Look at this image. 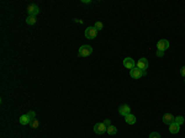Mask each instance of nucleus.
Wrapping results in <instances>:
<instances>
[{
	"label": "nucleus",
	"instance_id": "f03ea898",
	"mask_svg": "<svg viewBox=\"0 0 185 138\" xmlns=\"http://www.w3.org/2000/svg\"><path fill=\"white\" fill-rule=\"evenodd\" d=\"M91 53H92V47H91V46H89V44L81 46V47L79 48V51H78L79 57H89Z\"/></svg>",
	"mask_w": 185,
	"mask_h": 138
},
{
	"label": "nucleus",
	"instance_id": "0eeeda50",
	"mask_svg": "<svg viewBox=\"0 0 185 138\" xmlns=\"http://www.w3.org/2000/svg\"><path fill=\"white\" fill-rule=\"evenodd\" d=\"M136 67L142 69V70H147V68H148V60H147V58H145V57L140 58V59L137 60V63H136Z\"/></svg>",
	"mask_w": 185,
	"mask_h": 138
},
{
	"label": "nucleus",
	"instance_id": "20e7f679",
	"mask_svg": "<svg viewBox=\"0 0 185 138\" xmlns=\"http://www.w3.org/2000/svg\"><path fill=\"white\" fill-rule=\"evenodd\" d=\"M168 48H169V41L168 40H159L157 42V51L166 52Z\"/></svg>",
	"mask_w": 185,
	"mask_h": 138
},
{
	"label": "nucleus",
	"instance_id": "ddd939ff",
	"mask_svg": "<svg viewBox=\"0 0 185 138\" xmlns=\"http://www.w3.org/2000/svg\"><path fill=\"white\" fill-rule=\"evenodd\" d=\"M125 121H126L127 125H135V123H136V116L132 115V114L127 115V116L125 117Z\"/></svg>",
	"mask_w": 185,
	"mask_h": 138
},
{
	"label": "nucleus",
	"instance_id": "dca6fc26",
	"mask_svg": "<svg viewBox=\"0 0 185 138\" xmlns=\"http://www.w3.org/2000/svg\"><path fill=\"white\" fill-rule=\"evenodd\" d=\"M184 121H185V119H184L183 116H177L175 117V123H178L179 126H182L184 123Z\"/></svg>",
	"mask_w": 185,
	"mask_h": 138
},
{
	"label": "nucleus",
	"instance_id": "1a4fd4ad",
	"mask_svg": "<svg viewBox=\"0 0 185 138\" xmlns=\"http://www.w3.org/2000/svg\"><path fill=\"white\" fill-rule=\"evenodd\" d=\"M119 114L121 115V116H123V117H126L127 115H130L131 114V109H130V106L128 105H121L120 107H119Z\"/></svg>",
	"mask_w": 185,
	"mask_h": 138
},
{
	"label": "nucleus",
	"instance_id": "7ed1b4c3",
	"mask_svg": "<svg viewBox=\"0 0 185 138\" xmlns=\"http://www.w3.org/2000/svg\"><path fill=\"white\" fill-rule=\"evenodd\" d=\"M97 30L94 27V26H90V27H88L85 30V32H84V36L88 40H92V38H95L96 37V35H97Z\"/></svg>",
	"mask_w": 185,
	"mask_h": 138
},
{
	"label": "nucleus",
	"instance_id": "423d86ee",
	"mask_svg": "<svg viewBox=\"0 0 185 138\" xmlns=\"http://www.w3.org/2000/svg\"><path fill=\"white\" fill-rule=\"evenodd\" d=\"M107 130V127L102 123V122H99V123H95L94 126V132L96 135H102V133H105Z\"/></svg>",
	"mask_w": 185,
	"mask_h": 138
},
{
	"label": "nucleus",
	"instance_id": "39448f33",
	"mask_svg": "<svg viewBox=\"0 0 185 138\" xmlns=\"http://www.w3.org/2000/svg\"><path fill=\"white\" fill-rule=\"evenodd\" d=\"M40 12V8L36 4H30L27 6V14L29 16H36Z\"/></svg>",
	"mask_w": 185,
	"mask_h": 138
},
{
	"label": "nucleus",
	"instance_id": "6ab92c4d",
	"mask_svg": "<svg viewBox=\"0 0 185 138\" xmlns=\"http://www.w3.org/2000/svg\"><path fill=\"white\" fill-rule=\"evenodd\" d=\"M148 138H161V135H159L158 132H152Z\"/></svg>",
	"mask_w": 185,
	"mask_h": 138
},
{
	"label": "nucleus",
	"instance_id": "f257e3e1",
	"mask_svg": "<svg viewBox=\"0 0 185 138\" xmlns=\"http://www.w3.org/2000/svg\"><path fill=\"white\" fill-rule=\"evenodd\" d=\"M146 74H147V70H142V69L137 68V67H135L133 69L130 70V75H131L132 79H140V78H142V76H145Z\"/></svg>",
	"mask_w": 185,
	"mask_h": 138
},
{
	"label": "nucleus",
	"instance_id": "2eb2a0df",
	"mask_svg": "<svg viewBox=\"0 0 185 138\" xmlns=\"http://www.w3.org/2000/svg\"><path fill=\"white\" fill-rule=\"evenodd\" d=\"M36 16H27V19H26V24L27 25H35L36 24Z\"/></svg>",
	"mask_w": 185,
	"mask_h": 138
},
{
	"label": "nucleus",
	"instance_id": "aec40b11",
	"mask_svg": "<svg viewBox=\"0 0 185 138\" xmlns=\"http://www.w3.org/2000/svg\"><path fill=\"white\" fill-rule=\"evenodd\" d=\"M27 114L30 115V117H31V119H32V121H33V120L36 119V115H35V112H33V111H29Z\"/></svg>",
	"mask_w": 185,
	"mask_h": 138
},
{
	"label": "nucleus",
	"instance_id": "393cba45",
	"mask_svg": "<svg viewBox=\"0 0 185 138\" xmlns=\"http://www.w3.org/2000/svg\"><path fill=\"white\" fill-rule=\"evenodd\" d=\"M184 81H185V78H184Z\"/></svg>",
	"mask_w": 185,
	"mask_h": 138
},
{
	"label": "nucleus",
	"instance_id": "f3484780",
	"mask_svg": "<svg viewBox=\"0 0 185 138\" xmlns=\"http://www.w3.org/2000/svg\"><path fill=\"white\" fill-rule=\"evenodd\" d=\"M96 30H97V31H101V30L102 28H104V24H102L101 21H96L95 22V26H94Z\"/></svg>",
	"mask_w": 185,
	"mask_h": 138
},
{
	"label": "nucleus",
	"instance_id": "5701e85b",
	"mask_svg": "<svg viewBox=\"0 0 185 138\" xmlns=\"http://www.w3.org/2000/svg\"><path fill=\"white\" fill-rule=\"evenodd\" d=\"M180 74H182V76H184V78H185V65H184V67H182V69H180Z\"/></svg>",
	"mask_w": 185,
	"mask_h": 138
},
{
	"label": "nucleus",
	"instance_id": "6e6552de",
	"mask_svg": "<svg viewBox=\"0 0 185 138\" xmlns=\"http://www.w3.org/2000/svg\"><path fill=\"white\" fill-rule=\"evenodd\" d=\"M123 65H125V68L131 70L136 67V62H135V59H132L131 57H126L123 59Z\"/></svg>",
	"mask_w": 185,
	"mask_h": 138
},
{
	"label": "nucleus",
	"instance_id": "4468645a",
	"mask_svg": "<svg viewBox=\"0 0 185 138\" xmlns=\"http://www.w3.org/2000/svg\"><path fill=\"white\" fill-rule=\"evenodd\" d=\"M106 132H107V135L114 136V135L117 133V128L115 126H109V127H107V130H106Z\"/></svg>",
	"mask_w": 185,
	"mask_h": 138
},
{
	"label": "nucleus",
	"instance_id": "9d476101",
	"mask_svg": "<svg viewBox=\"0 0 185 138\" xmlns=\"http://www.w3.org/2000/svg\"><path fill=\"white\" fill-rule=\"evenodd\" d=\"M162 120L166 125H172L173 122H175V117H174L172 114H164Z\"/></svg>",
	"mask_w": 185,
	"mask_h": 138
},
{
	"label": "nucleus",
	"instance_id": "9b49d317",
	"mask_svg": "<svg viewBox=\"0 0 185 138\" xmlns=\"http://www.w3.org/2000/svg\"><path fill=\"white\" fill-rule=\"evenodd\" d=\"M19 121H20V123H21L22 126H26V125H30V123H31V121H32V119L30 117V115H29V114H25V115H22V116H20Z\"/></svg>",
	"mask_w": 185,
	"mask_h": 138
},
{
	"label": "nucleus",
	"instance_id": "f8f14e48",
	"mask_svg": "<svg viewBox=\"0 0 185 138\" xmlns=\"http://www.w3.org/2000/svg\"><path fill=\"white\" fill-rule=\"evenodd\" d=\"M179 131H180V126H179L178 123H175V122H173L172 125H169V132H170L172 135L179 133Z\"/></svg>",
	"mask_w": 185,
	"mask_h": 138
},
{
	"label": "nucleus",
	"instance_id": "412c9836",
	"mask_svg": "<svg viewBox=\"0 0 185 138\" xmlns=\"http://www.w3.org/2000/svg\"><path fill=\"white\" fill-rule=\"evenodd\" d=\"M156 55H157V57H159V58H162L163 55H164V52H161V51H156Z\"/></svg>",
	"mask_w": 185,
	"mask_h": 138
},
{
	"label": "nucleus",
	"instance_id": "4be33fe9",
	"mask_svg": "<svg viewBox=\"0 0 185 138\" xmlns=\"http://www.w3.org/2000/svg\"><path fill=\"white\" fill-rule=\"evenodd\" d=\"M102 123H104V125H105L106 127H109V126H111V121H110L109 119H106V120H105L104 122H102Z\"/></svg>",
	"mask_w": 185,
	"mask_h": 138
},
{
	"label": "nucleus",
	"instance_id": "a211bd4d",
	"mask_svg": "<svg viewBox=\"0 0 185 138\" xmlns=\"http://www.w3.org/2000/svg\"><path fill=\"white\" fill-rule=\"evenodd\" d=\"M30 126L32 127V128H37V127L40 126V122L37 121V119H35L33 121H31V123H30Z\"/></svg>",
	"mask_w": 185,
	"mask_h": 138
},
{
	"label": "nucleus",
	"instance_id": "b1692460",
	"mask_svg": "<svg viewBox=\"0 0 185 138\" xmlns=\"http://www.w3.org/2000/svg\"><path fill=\"white\" fill-rule=\"evenodd\" d=\"M84 4H90V0H83Z\"/></svg>",
	"mask_w": 185,
	"mask_h": 138
}]
</instances>
